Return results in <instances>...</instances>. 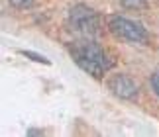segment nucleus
I'll use <instances>...</instances> for the list:
<instances>
[{
	"label": "nucleus",
	"instance_id": "nucleus-1",
	"mask_svg": "<svg viewBox=\"0 0 159 137\" xmlns=\"http://www.w3.org/2000/svg\"><path fill=\"white\" fill-rule=\"evenodd\" d=\"M67 49H69V55L73 57V61L93 78H102L112 67V59L108 57V53L90 37L71 43V45H67Z\"/></svg>",
	"mask_w": 159,
	"mask_h": 137
},
{
	"label": "nucleus",
	"instance_id": "nucleus-2",
	"mask_svg": "<svg viewBox=\"0 0 159 137\" xmlns=\"http://www.w3.org/2000/svg\"><path fill=\"white\" fill-rule=\"evenodd\" d=\"M69 26H71L73 32L81 33L83 37H90L93 39L100 29V16L93 8H89V6L77 4L69 12Z\"/></svg>",
	"mask_w": 159,
	"mask_h": 137
},
{
	"label": "nucleus",
	"instance_id": "nucleus-3",
	"mask_svg": "<svg viewBox=\"0 0 159 137\" xmlns=\"http://www.w3.org/2000/svg\"><path fill=\"white\" fill-rule=\"evenodd\" d=\"M106 26L116 37H120L124 41H130V43H145L148 41V32L143 29L142 24L128 20L124 16H116V14L108 16Z\"/></svg>",
	"mask_w": 159,
	"mask_h": 137
},
{
	"label": "nucleus",
	"instance_id": "nucleus-4",
	"mask_svg": "<svg viewBox=\"0 0 159 137\" xmlns=\"http://www.w3.org/2000/svg\"><path fill=\"white\" fill-rule=\"evenodd\" d=\"M108 88L112 94L124 98V100H132V98L138 96L139 92V86L134 78L126 77V74H116V77H112L108 80Z\"/></svg>",
	"mask_w": 159,
	"mask_h": 137
},
{
	"label": "nucleus",
	"instance_id": "nucleus-5",
	"mask_svg": "<svg viewBox=\"0 0 159 137\" xmlns=\"http://www.w3.org/2000/svg\"><path fill=\"white\" fill-rule=\"evenodd\" d=\"M122 6L128 10H139V8H145V0H120Z\"/></svg>",
	"mask_w": 159,
	"mask_h": 137
},
{
	"label": "nucleus",
	"instance_id": "nucleus-6",
	"mask_svg": "<svg viewBox=\"0 0 159 137\" xmlns=\"http://www.w3.org/2000/svg\"><path fill=\"white\" fill-rule=\"evenodd\" d=\"M35 2V0H10V4L14 6V8H30V6H32Z\"/></svg>",
	"mask_w": 159,
	"mask_h": 137
},
{
	"label": "nucleus",
	"instance_id": "nucleus-7",
	"mask_svg": "<svg viewBox=\"0 0 159 137\" xmlns=\"http://www.w3.org/2000/svg\"><path fill=\"white\" fill-rule=\"evenodd\" d=\"M24 55L30 59H34V61H38V63H43V65H49V61H47L45 57H41V55H35V53H30V51H24Z\"/></svg>",
	"mask_w": 159,
	"mask_h": 137
},
{
	"label": "nucleus",
	"instance_id": "nucleus-8",
	"mask_svg": "<svg viewBox=\"0 0 159 137\" xmlns=\"http://www.w3.org/2000/svg\"><path fill=\"white\" fill-rule=\"evenodd\" d=\"M151 88H153V92H155L157 98H159V71L151 74Z\"/></svg>",
	"mask_w": 159,
	"mask_h": 137
}]
</instances>
